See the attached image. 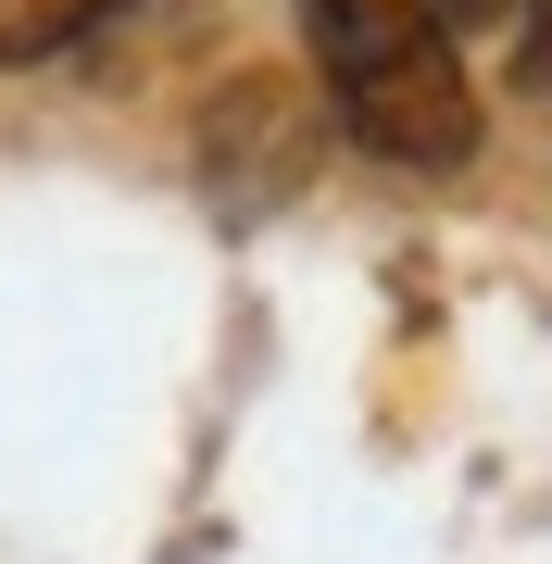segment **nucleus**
<instances>
[{
	"label": "nucleus",
	"instance_id": "2",
	"mask_svg": "<svg viewBox=\"0 0 552 564\" xmlns=\"http://www.w3.org/2000/svg\"><path fill=\"white\" fill-rule=\"evenodd\" d=\"M302 151H314V101H302L289 76L214 88V139H202V163H214L226 202H277V188L302 176Z\"/></svg>",
	"mask_w": 552,
	"mask_h": 564
},
{
	"label": "nucleus",
	"instance_id": "4",
	"mask_svg": "<svg viewBox=\"0 0 552 564\" xmlns=\"http://www.w3.org/2000/svg\"><path fill=\"white\" fill-rule=\"evenodd\" d=\"M502 25H515V101L552 126V0H515Z\"/></svg>",
	"mask_w": 552,
	"mask_h": 564
},
{
	"label": "nucleus",
	"instance_id": "5",
	"mask_svg": "<svg viewBox=\"0 0 552 564\" xmlns=\"http://www.w3.org/2000/svg\"><path fill=\"white\" fill-rule=\"evenodd\" d=\"M440 13H452V25H502L515 0H440Z\"/></svg>",
	"mask_w": 552,
	"mask_h": 564
},
{
	"label": "nucleus",
	"instance_id": "3",
	"mask_svg": "<svg viewBox=\"0 0 552 564\" xmlns=\"http://www.w3.org/2000/svg\"><path fill=\"white\" fill-rule=\"evenodd\" d=\"M101 13H113V0H0V63H51V51H76Z\"/></svg>",
	"mask_w": 552,
	"mask_h": 564
},
{
	"label": "nucleus",
	"instance_id": "1",
	"mask_svg": "<svg viewBox=\"0 0 552 564\" xmlns=\"http://www.w3.org/2000/svg\"><path fill=\"white\" fill-rule=\"evenodd\" d=\"M314 113L389 176H465L477 163V76L440 0H302Z\"/></svg>",
	"mask_w": 552,
	"mask_h": 564
}]
</instances>
